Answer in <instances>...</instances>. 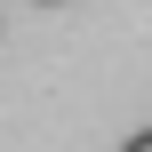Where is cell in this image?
Returning a JSON list of instances; mask_svg holds the SVG:
<instances>
[{
  "instance_id": "cell-1",
  "label": "cell",
  "mask_w": 152,
  "mask_h": 152,
  "mask_svg": "<svg viewBox=\"0 0 152 152\" xmlns=\"http://www.w3.org/2000/svg\"><path fill=\"white\" fill-rule=\"evenodd\" d=\"M120 152H152V128H136V136H128V144H120Z\"/></svg>"
},
{
  "instance_id": "cell-2",
  "label": "cell",
  "mask_w": 152,
  "mask_h": 152,
  "mask_svg": "<svg viewBox=\"0 0 152 152\" xmlns=\"http://www.w3.org/2000/svg\"><path fill=\"white\" fill-rule=\"evenodd\" d=\"M48 8H56V0H48Z\"/></svg>"
}]
</instances>
